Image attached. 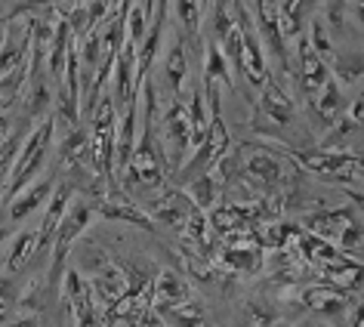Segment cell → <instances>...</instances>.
Masks as SVG:
<instances>
[{"mask_svg":"<svg viewBox=\"0 0 364 327\" xmlns=\"http://www.w3.org/2000/svg\"><path fill=\"white\" fill-rule=\"evenodd\" d=\"M53 127H56V121L47 117L38 130L28 133V139H25V145L19 149V154H16V161H13L10 179H6V188H4L6 198L19 195L25 186L34 183L38 170L43 167V161H47V151H50V142H53Z\"/></svg>","mask_w":364,"mask_h":327,"instance_id":"6da1fadb","label":"cell"},{"mask_svg":"<svg viewBox=\"0 0 364 327\" xmlns=\"http://www.w3.org/2000/svg\"><path fill=\"white\" fill-rule=\"evenodd\" d=\"M93 213H96V204H90V201H71L68 204V210L56 229V238H53V262H50V275H47L53 287L62 284V266H65V259L71 253V244L84 235L90 220H93Z\"/></svg>","mask_w":364,"mask_h":327,"instance_id":"7a4b0ae2","label":"cell"},{"mask_svg":"<svg viewBox=\"0 0 364 327\" xmlns=\"http://www.w3.org/2000/svg\"><path fill=\"white\" fill-rule=\"evenodd\" d=\"M154 124H142L139 142L133 149V158L124 170L127 186H145V188H158L164 183V158L158 151V139H154Z\"/></svg>","mask_w":364,"mask_h":327,"instance_id":"3957f363","label":"cell"},{"mask_svg":"<svg viewBox=\"0 0 364 327\" xmlns=\"http://www.w3.org/2000/svg\"><path fill=\"white\" fill-rule=\"evenodd\" d=\"M161 142H158V151L164 158V167L170 170L173 176L179 173V167L186 164V154H188V112L182 102H173L167 108L161 121Z\"/></svg>","mask_w":364,"mask_h":327,"instance_id":"277c9868","label":"cell"},{"mask_svg":"<svg viewBox=\"0 0 364 327\" xmlns=\"http://www.w3.org/2000/svg\"><path fill=\"white\" fill-rule=\"evenodd\" d=\"M235 22L241 28V53H238V75L247 80L250 87H262L269 80V71H266V53H262V43L257 38L250 25V13L244 10V4H235Z\"/></svg>","mask_w":364,"mask_h":327,"instance_id":"5b68a950","label":"cell"},{"mask_svg":"<svg viewBox=\"0 0 364 327\" xmlns=\"http://www.w3.org/2000/svg\"><path fill=\"white\" fill-rule=\"evenodd\" d=\"M296 161L309 173L324 176L331 183L336 179V183L355 186L361 179V158L352 151H309V154H296Z\"/></svg>","mask_w":364,"mask_h":327,"instance_id":"8992f818","label":"cell"},{"mask_svg":"<svg viewBox=\"0 0 364 327\" xmlns=\"http://www.w3.org/2000/svg\"><path fill=\"white\" fill-rule=\"evenodd\" d=\"M62 278H65L62 281V294H65L75 327H102V315H99V303H96L93 290H90V281L77 269L65 272Z\"/></svg>","mask_w":364,"mask_h":327,"instance_id":"52a82bcc","label":"cell"},{"mask_svg":"<svg viewBox=\"0 0 364 327\" xmlns=\"http://www.w3.org/2000/svg\"><path fill=\"white\" fill-rule=\"evenodd\" d=\"M296 117V105L284 90H281L275 80H266L262 84V96L257 102V130H284V127L294 124Z\"/></svg>","mask_w":364,"mask_h":327,"instance_id":"ba28073f","label":"cell"},{"mask_svg":"<svg viewBox=\"0 0 364 327\" xmlns=\"http://www.w3.org/2000/svg\"><path fill=\"white\" fill-rule=\"evenodd\" d=\"M238 173L244 176V183L262 186V188H275L278 179L284 176V164L266 149H253L247 158H238Z\"/></svg>","mask_w":364,"mask_h":327,"instance_id":"9c48e42d","label":"cell"},{"mask_svg":"<svg viewBox=\"0 0 364 327\" xmlns=\"http://www.w3.org/2000/svg\"><path fill=\"white\" fill-rule=\"evenodd\" d=\"M192 201L186 198V192H179V188H164V192L154 198V204H151V213H149V220L154 225H170V229H186V223H188V216H192Z\"/></svg>","mask_w":364,"mask_h":327,"instance_id":"30bf717a","label":"cell"},{"mask_svg":"<svg viewBox=\"0 0 364 327\" xmlns=\"http://www.w3.org/2000/svg\"><path fill=\"white\" fill-rule=\"evenodd\" d=\"M71 201H75V188H71L68 183H65V186H59L56 192H53L50 204H47V213H43L41 229L34 232V253H43V250H50V247H53L56 229H59V223H62V216H65V210H68V204H71Z\"/></svg>","mask_w":364,"mask_h":327,"instance_id":"8fae6325","label":"cell"},{"mask_svg":"<svg viewBox=\"0 0 364 327\" xmlns=\"http://www.w3.org/2000/svg\"><path fill=\"white\" fill-rule=\"evenodd\" d=\"M53 192H56V183H53V179H41V183L25 186L19 195L10 198V207H6V220H10V223H22L25 216H31L34 210L47 207L50 198H53Z\"/></svg>","mask_w":364,"mask_h":327,"instance_id":"7c38bea8","label":"cell"},{"mask_svg":"<svg viewBox=\"0 0 364 327\" xmlns=\"http://www.w3.org/2000/svg\"><path fill=\"white\" fill-rule=\"evenodd\" d=\"M253 19H257L259 34H262V41L269 43L272 56L287 68V43H284V38H281V28H278V4H269V0L253 4Z\"/></svg>","mask_w":364,"mask_h":327,"instance_id":"4fadbf2b","label":"cell"},{"mask_svg":"<svg viewBox=\"0 0 364 327\" xmlns=\"http://www.w3.org/2000/svg\"><path fill=\"white\" fill-rule=\"evenodd\" d=\"M296 75H299V80H303L306 93H318V90L331 80V65L321 62L312 50H309L306 38L296 41Z\"/></svg>","mask_w":364,"mask_h":327,"instance_id":"5bb4252c","label":"cell"},{"mask_svg":"<svg viewBox=\"0 0 364 327\" xmlns=\"http://www.w3.org/2000/svg\"><path fill=\"white\" fill-rule=\"evenodd\" d=\"M151 296H154L151 309H167V306H176V303H182V299H188L192 290H188V281L182 278L179 272L164 269L161 275L151 278Z\"/></svg>","mask_w":364,"mask_h":327,"instance_id":"9a60e30c","label":"cell"},{"mask_svg":"<svg viewBox=\"0 0 364 327\" xmlns=\"http://www.w3.org/2000/svg\"><path fill=\"white\" fill-rule=\"evenodd\" d=\"M349 223H355L352 207H343V210H318V213H309L306 216L309 235H312V238H321L327 244H331L333 238H340V232Z\"/></svg>","mask_w":364,"mask_h":327,"instance_id":"2e32d148","label":"cell"},{"mask_svg":"<svg viewBox=\"0 0 364 327\" xmlns=\"http://www.w3.org/2000/svg\"><path fill=\"white\" fill-rule=\"evenodd\" d=\"M299 299L315 309V312H324V315H333V312H343L346 306H352V294L346 287H333V284H315V287H306Z\"/></svg>","mask_w":364,"mask_h":327,"instance_id":"e0dca14e","label":"cell"},{"mask_svg":"<svg viewBox=\"0 0 364 327\" xmlns=\"http://www.w3.org/2000/svg\"><path fill=\"white\" fill-rule=\"evenodd\" d=\"M102 216H108V220H117V223H130V225H139V229L145 232H154V223L149 220V213L142 210V207H136L133 201H127V198L117 192V195H108L102 204L96 207Z\"/></svg>","mask_w":364,"mask_h":327,"instance_id":"ac0fdd59","label":"cell"},{"mask_svg":"<svg viewBox=\"0 0 364 327\" xmlns=\"http://www.w3.org/2000/svg\"><path fill=\"white\" fill-rule=\"evenodd\" d=\"M71 43H75V38H71V28L68 22L62 19V16H56V25H53V38H50V47H47V68H50V77L53 80H62V75H65V59H68V50Z\"/></svg>","mask_w":364,"mask_h":327,"instance_id":"d6986e66","label":"cell"},{"mask_svg":"<svg viewBox=\"0 0 364 327\" xmlns=\"http://www.w3.org/2000/svg\"><path fill=\"white\" fill-rule=\"evenodd\" d=\"M154 312H158L161 321L170 324V327H210L207 324L204 303L195 299V296L182 299V303H176V306H167V309H154Z\"/></svg>","mask_w":364,"mask_h":327,"instance_id":"ffe728a7","label":"cell"},{"mask_svg":"<svg viewBox=\"0 0 364 327\" xmlns=\"http://www.w3.org/2000/svg\"><path fill=\"white\" fill-rule=\"evenodd\" d=\"M186 112H188V149H201V142L207 139V102L201 87L192 90Z\"/></svg>","mask_w":364,"mask_h":327,"instance_id":"44dd1931","label":"cell"},{"mask_svg":"<svg viewBox=\"0 0 364 327\" xmlns=\"http://www.w3.org/2000/svg\"><path fill=\"white\" fill-rule=\"evenodd\" d=\"M346 112V99H343V90L336 80H327V84L318 90V96H315V114L321 117L324 124H333V121H340Z\"/></svg>","mask_w":364,"mask_h":327,"instance_id":"7402d4cb","label":"cell"},{"mask_svg":"<svg viewBox=\"0 0 364 327\" xmlns=\"http://www.w3.org/2000/svg\"><path fill=\"white\" fill-rule=\"evenodd\" d=\"M216 195H220V183L213 179V173L198 176V179H192V183H186V198L192 201L195 210H201V213L213 210V207H216Z\"/></svg>","mask_w":364,"mask_h":327,"instance_id":"603a6c76","label":"cell"},{"mask_svg":"<svg viewBox=\"0 0 364 327\" xmlns=\"http://www.w3.org/2000/svg\"><path fill=\"white\" fill-rule=\"evenodd\" d=\"M186 75H188L186 47H182V41H173L170 50H167V59H164V77L170 80L173 93H182V90H186Z\"/></svg>","mask_w":364,"mask_h":327,"instance_id":"cb8c5ba5","label":"cell"},{"mask_svg":"<svg viewBox=\"0 0 364 327\" xmlns=\"http://www.w3.org/2000/svg\"><path fill=\"white\" fill-rule=\"evenodd\" d=\"M306 4H299V0H287V4H278V28H281V38L287 41H299L303 38V10Z\"/></svg>","mask_w":364,"mask_h":327,"instance_id":"d4e9b609","label":"cell"},{"mask_svg":"<svg viewBox=\"0 0 364 327\" xmlns=\"http://www.w3.org/2000/svg\"><path fill=\"white\" fill-rule=\"evenodd\" d=\"M235 84L232 80V71H229V65H225V59H223V53H220V47H216L213 41H207L204 43V84Z\"/></svg>","mask_w":364,"mask_h":327,"instance_id":"484cf974","label":"cell"},{"mask_svg":"<svg viewBox=\"0 0 364 327\" xmlns=\"http://www.w3.org/2000/svg\"><path fill=\"white\" fill-rule=\"evenodd\" d=\"M299 238V229L294 223H275V225H266L262 232H257V244L266 250H284L290 241Z\"/></svg>","mask_w":364,"mask_h":327,"instance_id":"4316f807","label":"cell"},{"mask_svg":"<svg viewBox=\"0 0 364 327\" xmlns=\"http://www.w3.org/2000/svg\"><path fill=\"white\" fill-rule=\"evenodd\" d=\"M309 28H312V31H309V41H306L309 50H312L321 62H327V65H331V59L336 56V53H333L331 34H327V25H324L321 19H312V25H309Z\"/></svg>","mask_w":364,"mask_h":327,"instance_id":"83f0119b","label":"cell"},{"mask_svg":"<svg viewBox=\"0 0 364 327\" xmlns=\"http://www.w3.org/2000/svg\"><path fill=\"white\" fill-rule=\"evenodd\" d=\"M173 6V16L182 22V28L192 41H198V28H201V16H204V6L207 4H192V0H182V4H170Z\"/></svg>","mask_w":364,"mask_h":327,"instance_id":"f1b7e54d","label":"cell"},{"mask_svg":"<svg viewBox=\"0 0 364 327\" xmlns=\"http://www.w3.org/2000/svg\"><path fill=\"white\" fill-rule=\"evenodd\" d=\"M257 262H259V250H220L223 269L247 272V269H257Z\"/></svg>","mask_w":364,"mask_h":327,"instance_id":"f546056e","label":"cell"},{"mask_svg":"<svg viewBox=\"0 0 364 327\" xmlns=\"http://www.w3.org/2000/svg\"><path fill=\"white\" fill-rule=\"evenodd\" d=\"M31 253H34V232H22V235H16L13 250H10V259H6V269L16 272L25 259L31 257Z\"/></svg>","mask_w":364,"mask_h":327,"instance_id":"4dcf8cb0","label":"cell"},{"mask_svg":"<svg viewBox=\"0 0 364 327\" xmlns=\"http://www.w3.org/2000/svg\"><path fill=\"white\" fill-rule=\"evenodd\" d=\"M336 241H340V253H343V257L352 259V253L361 250V223H349L340 232V238H336Z\"/></svg>","mask_w":364,"mask_h":327,"instance_id":"1f68e13d","label":"cell"},{"mask_svg":"<svg viewBox=\"0 0 364 327\" xmlns=\"http://www.w3.org/2000/svg\"><path fill=\"white\" fill-rule=\"evenodd\" d=\"M247 327H275V312L266 303L253 299L247 306Z\"/></svg>","mask_w":364,"mask_h":327,"instance_id":"d6a6232c","label":"cell"},{"mask_svg":"<svg viewBox=\"0 0 364 327\" xmlns=\"http://www.w3.org/2000/svg\"><path fill=\"white\" fill-rule=\"evenodd\" d=\"M10 130H13V117L10 114H0V149L10 142Z\"/></svg>","mask_w":364,"mask_h":327,"instance_id":"836d02e7","label":"cell"},{"mask_svg":"<svg viewBox=\"0 0 364 327\" xmlns=\"http://www.w3.org/2000/svg\"><path fill=\"white\" fill-rule=\"evenodd\" d=\"M139 327H167V324L161 321V315L154 312V309H149V312H145V315L139 318Z\"/></svg>","mask_w":364,"mask_h":327,"instance_id":"e575fe53","label":"cell"},{"mask_svg":"<svg viewBox=\"0 0 364 327\" xmlns=\"http://www.w3.org/2000/svg\"><path fill=\"white\" fill-rule=\"evenodd\" d=\"M6 327H41V321L34 315H22V318H13Z\"/></svg>","mask_w":364,"mask_h":327,"instance_id":"d590c367","label":"cell"},{"mask_svg":"<svg viewBox=\"0 0 364 327\" xmlns=\"http://www.w3.org/2000/svg\"><path fill=\"white\" fill-rule=\"evenodd\" d=\"M275 327H287V324H275Z\"/></svg>","mask_w":364,"mask_h":327,"instance_id":"8d00e7d4","label":"cell"},{"mask_svg":"<svg viewBox=\"0 0 364 327\" xmlns=\"http://www.w3.org/2000/svg\"><path fill=\"white\" fill-rule=\"evenodd\" d=\"M321 327H324V324H321Z\"/></svg>","mask_w":364,"mask_h":327,"instance_id":"74e56055","label":"cell"}]
</instances>
